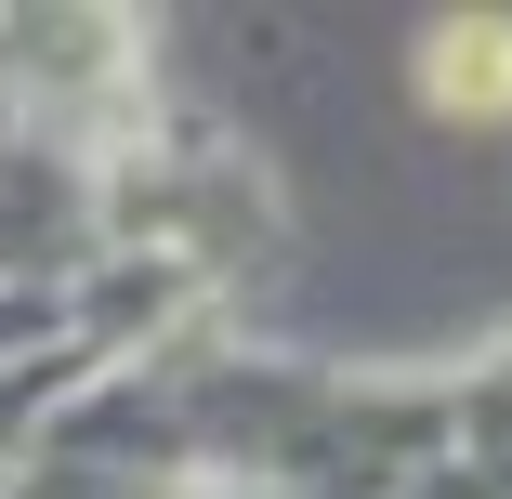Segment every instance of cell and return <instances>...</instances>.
Instances as JSON below:
<instances>
[{"label":"cell","instance_id":"cell-1","mask_svg":"<svg viewBox=\"0 0 512 499\" xmlns=\"http://www.w3.org/2000/svg\"><path fill=\"white\" fill-rule=\"evenodd\" d=\"M0 499H512V342L473 368H276L211 329L40 434Z\"/></svg>","mask_w":512,"mask_h":499},{"label":"cell","instance_id":"cell-2","mask_svg":"<svg viewBox=\"0 0 512 499\" xmlns=\"http://www.w3.org/2000/svg\"><path fill=\"white\" fill-rule=\"evenodd\" d=\"M421 92H434V106H460V119H499V106H512V14H460V27H434Z\"/></svg>","mask_w":512,"mask_h":499}]
</instances>
